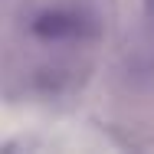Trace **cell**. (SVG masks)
<instances>
[{
    "mask_svg": "<svg viewBox=\"0 0 154 154\" xmlns=\"http://www.w3.org/2000/svg\"><path fill=\"white\" fill-rule=\"evenodd\" d=\"M144 7H148V17L154 20V0H144Z\"/></svg>",
    "mask_w": 154,
    "mask_h": 154,
    "instance_id": "2",
    "label": "cell"
},
{
    "mask_svg": "<svg viewBox=\"0 0 154 154\" xmlns=\"http://www.w3.org/2000/svg\"><path fill=\"white\" fill-rule=\"evenodd\" d=\"M30 30L43 43H75V39L95 36V23L85 13H75L66 7H49V10H39L30 20Z\"/></svg>",
    "mask_w": 154,
    "mask_h": 154,
    "instance_id": "1",
    "label": "cell"
}]
</instances>
